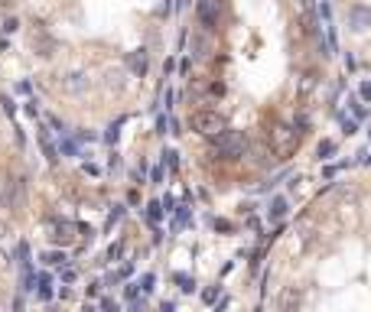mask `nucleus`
Listing matches in <instances>:
<instances>
[{
	"instance_id": "nucleus-24",
	"label": "nucleus",
	"mask_w": 371,
	"mask_h": 312,
	"mask_svg": "<svg viewBox=\"0 0 371 312\" xmlns=\"http://www.w3.org/2000/svg\"><path fill=\"white\" fill-rule=\"evenodd\" d=\"M121 244H111V250H108V260H117V257H121Z\"/></svg>"
},
{
	"instance_id": "nucleus-29",
	"label": "nucleus",
	"mask_w": 371,
	"mask_h": 312,
	"mask_svg": "<svg viewBox=\"0 0 371 312\" xmlns=\"http://www.w3.org/2000/svg\"><path fill=\"white\" fill-rule=\"evenodd\" d=\"M368 137H371V130H368Z\"/></svg>"
},
{
	"instance_id": "nucleus-10",
	"label": "nucleus",
	"mask_w": 371,
	"mask_h": 312,
	"mask_svg": "<svg viewBox=\"0 0 371 312\" xmlns=\"http://www.w3.org/2000/svg\"><path fill=\"white\" fill-rule=\"evenodd\" d=\"M36 283H39V299H52V276L39 273V276H36Z\"/></svg>"
},
{
	"instance_id": "nucleus-23",
	"label": "nucleus",
	"mask_w": 371,
	"mask_h": 312,
	"mask_svg": "<svg viewBox=\"0 0 371 312\" xmlns=\"http://www.w3.org/2000/svg\"><path fill=\"white\" fill-rule=\"evenodd\" d=\"M342 130H345V133H348V137H352V133H355V130H358V124H355V120H342Z\"/></svg>"
},
{
	"instance_id": "nucleus-15",
	"label": "nucleus",
	"mask_w": 371,
	"mask_h": 312,
	"mask_svg": "<svg viewBox=\"0 0 371 312\" xmlns=\"http://www.w3.org/2000/svg\"><path fill=\"white\" fill-rule=\"evenodd\" d=\"M176 283H179L183 293H192V286H195V280H192V276H186V273H176Z\"/></svg>"
},
{
	"instance_id": "nucleus-26",
	"label": "nucleus",
	"mask_w": 371,
	"mask_h": 312,
	"mask_svg": "<svg viewBox=\"0 0 371 312\" xmlns=\"http://www.w3.org/2000/svg\"><path fill=\"white\" fill-rule=\"evenodd\" d=\"M62 280L72 283V280H75V270H72V267H65V270H62Z\"/></svg>"
},
{
	"instance_id": "nucleus-3",
	"label": "nucleus",
	"mask_w": 371,
	"mask_h": 312,
	"mask_svg": "<svg viewBox=\"0 0 371 312\" xmlns=\"http://www.w3.org/2000/svg\"><path fill=\"white\" fill-rule=\"evenodd\" d=\"M0 205L3 208H23L26 205V179H20V176H13V179L3 182V189H0Z\"/></svg>"
},
{
	"instance_id": "nucleus-18",
	"label": "nucleus",
	"mask_w": 371,
	"mask_h": 312,
	"mask_svg": "<svg viewBox=\"0 0 371 312\" xmlns=\"http://www.w3.org/2000/svg\"><path fill=\"white\" fill-rule=\"evenodd\" d=\"M153 283H156V276H153V273H147V276H143V280H140L137 286L143 289V293H150V289H153Z\"/></svg>"
},
{
	"instance_id": "nucleus-25",
	"label": "nucleus",
	"mask_w": 371,
	"mask_h": 312,
	"mask_svg": "<svg viewBox=\"0 0 371 312\" xmlns=\"http://www.w3.org/2000/svg\"><path fill=\"white\" fill-rule=\"evenodd\" d=\"M0 104H3V111H7V114H10V117H13V114H16V108H13V101H10V98H3V101H0Z\"/></svg>"
},
{
	"instance_id": "nucleus-21",
	"label": "nucleus",
	"mask_w": 371,
	"mask_h": 312,
	"mask_svg": "<svg viewBox=\"0 0 371 312\" xmlns=\"http://www.w3.org/2000/svg\"><path fill=\"white\" fill-rule=\"evenodd\" d=\"M358 94H362L365 101H371V81H362V88H358Z\"/></svg>"
},
{
	"instance_id": "nucleus-11",
	"label": "nucleus",
	"mask_w": 371,
	"mask_h": 312,
	"mask_svg": "<svg viewBox=\"0 0 371 312\" xmlns=\"http://www.w3.org/2000/svg\"><path fill=\"white\" fill-rule=\"evenodd\" d=\"M43 264L46 267H62L65 264V254H62V250H46V254H43Z\"/></svg>"
},
{
	"instance_id": "nucleus-17",
	"label": "nucleus",
	"mask_w": 371,
	"mask_h": 312,
	"mask_svg": "<svg viewBox=\"0 0 371 312\" xmlns=\"http://www.w3.org/2000/svg\"><path fill=\"white\" fill-rule=\"evenodd\" d=\"M124 218V208H121V205H114V211H111V215H108V228H114L117 225V221H121Z\"/></svg>"
},
{
	"instance_id": "nucleus-28",
	"label": "nucleus",
	"mask_w": 371,
	"mask_h": 312,
	"mask_svg": "<svg viewBox=\"0 0 371 312\" xmlns=\"http://www.w3.org/2000/svg\"><path fill=\"white\" fill-rule=\"evenodd\" d=\"M0 237H7V221L0 218Z\"/></svg>"
},
{
	"instance_id": "nucleus-16",
	"label": "nucleus",
	"mask_w": 371,
	"mask_h": 312,
	"mask_svg": "<svg viewBox=\"0 0 371 312\" xmlns=\"http://www.w3.org/2000/svg\"><path fill=\"white\" fill-rule=\"evenodd\" d=\"M332 153H335V143H332V140H323V143H319V159H329Z\"/></svg>"
},
{
	"instance_id": "nucleus-1",
	"label": "nucleus",
	"mask_w": 371,
	"mask_h": 312,
	"mask_svg": "<svg viewBox=\"0 0 371 312\" xmlns=\"http://www.w3.org/2000/svg\"><path fill=\"white\" fill-rule=\"evenodd\" d=\"M247 137L241 130H228L225 127L222 133H215L212 137V150H215V156H222V159H241V156L247 153Z\"/></svg>"
},
{
	"instance_id": "nucleus-19",
	"label": "nucleus",
	"mask_w": 371,
	"mask_h": 312,
	"mask_svg": "<svg viewBox=\"0 0 371 312\" xmlns=\"http://www.w3.org/2000/svg\"><path fill=\"white\" fill-rule=\"evenodd\" d=\"M163 156H166V166H170V169H176V166H179V159H176V150H166V153H163Z\"/></svg>"
},
{
	"instance_id": "nucleus-22",
	"label": "nucleus",
	"mask_w": 371,
	"mask_h": 312,
	"mask_svg": "<svg viewBox=\"0 0 371 312\" xmlns=\"http://www.w3.org/2000/svg\"><path fill=\"white\" fill-rule=\"evenodd\" d=\"M117 127H121V124L108 127V133H104V140H108V143H117Z\"/></svg>"
},
{
	"instance_id": "nucleus-4",
	"label": "nucleus",
	"mask_w": 371,
	"mask_h": 312,
	"mask_svg": "<svg viewBox=\"0 0 371 312\" xmlns=\"http://www.w3.org/2000/svg\"><path fill=\"white\" fill-rule=\"evenodd\" d=\"M189 124H192V130L202 133V137H215V133L225 130V117L218 114V111H195Z\"/></svg>"
},
{
	"instance_id": "nucleus-13",
	"label": "nucleus",
	"mask_w": 371,
	"mask_h": 312,
	"mask_svg": "<svg viewBox=\"0 0 371 312\" xmlns=\"http://www.w3.org/2000/svg\"><path fill=\"white\" fill-rule=\"evenodd\" d=\"M39 143H43V153H46V159H49V163H55L59 156H55V147L49 143V137H46V133H39Z\"/></svg>"
},
{
	"instance_id": "nucleus-8",
	"label": "nucleus",
	"mask_w": 371,
	"mask_h": 312,
	"mask_svg": "<svg viewBox=\"0 0 371 312\" xmlns=\"http://www.w3.org/2000/svg\"><path fill=\"white\" fill-rule=\"evenodd\" d=\"M75 225H69V221H55V234H52V241L55 244H72V237H75Z\"/></svg>"
},
{
	"instance_id": "nucleus-14",
	"label": "nucleus",
	"mask_w": 371,
	"mask_h": 312,
	"mask_svg": "<svg viewBox=\"0 0 371 312\" xmlns=\"http://www.w3.org/2000/svg\"><path fill=\"white\" fill-rule=\"evenodd\" d=\"M160 218H163V202H150L147 205V221H153V225H156Z\"/></svg>"
},
{
	"instance_id": "nucleus-2",
	"label": "nucleus",
	"mask_w": 371,
	"mask_h": 312,
	"mask_svg": "<svg viewBox=\"0 0 371 312\" xmlns=\"http://www.w3.org/2000/svg\"><path fill=\"white\" fill-rule=\"evenodd\" d=\"M296 143H300V133H296V127L290 124H277L271 130V150L277 156H290L296 150Z\"/></svg>"
},
{
	"instance_id": "nucleus-7",
	"label": "nucleus",
	"mask_w": 371,
	"mask_h": 312,
	"mask_svg": "<svg viewBox=\"0 0 371 312\" xmlns=\"http://www.w3.org/2000/svg\"><path fill=\"white\" fill-rule=\"evenodd\" d=\"M286 211H290V202H286L283 195H277V198H271V208H267V218L271 221H280L286 215Z\"/></svg>"
},
{
	"instance_id": "nucleus-6",
	"label": "nucleus",
	"mask_w": 371,
	"mask_h": 312,
	"mask_svg": "<svg viewBox=\"0 0 371 312\" xmlns=\"http://www.w3.org/2000/svg\"><path fill=\"white\" fill-rule=\"evenodd\" d=\"M348 26L355 33L371 30V7L368 3H352V7H348Z\"/></svg>"
},
{
	"instance_id": "nucleus-27",
	"label": "nucleus",
	"mask_w": 371,
	"mask_h": 312,
	"mask_svg": "<svg viewBox=\"0 0 371 312\" xmlns=\"http://www.w3.org/2000/svg\"><path fill=\"white\" fill-rule=\"evenodd\" d=\"M150 179H153V182H163V169H160V166H156V169L150 172Z\"/></svg>"
},
{
	"instance_id": "nucleus-5",
	"label": "nucleus",
	"mask_w": 371,
	"mask_h": 312,
	"mask_svg": "<svg viewBox=\"0 0 371 312\" xmlns=\"http://www.w3.org/2000/svg\"><path fill=\"white\" fill-rule=\"evenodd\" d=\"M195 16L205 30H215L218 20H222V0H199L195 3Z\"/></svg>"
},
{
	"instance_id": "nucleus-12",
	"label": "nucleus",
	"mask_w": 371,
	"mask_h": 312,
	"mask_svg": "<svg viewBox=\"0 0 371 312\" xmlns=\"http://www.w3.org/2000/svg\"><path fill=\"white\" fill-rule=\"evenodd\" d=\"M85 85H88V81H85V75H78V72L65 78V91H82Z\"/></svg>"
},
{
	"instance_id": "nucleus-20",
	"label": "nucleus",
	"mask_w": 371,
	"mask_h": 312,
	"mask_svg": "<svg viewBox=\"0 0 371 312\" xmlns=\"http://www.w3.org/2000/svg\"><path fill=\"white\" fill-rule=\"evenodd\" d=\"M202 299H205V303H215V299H218V289H215V286H209L205 293H202Z\"/></svg>"
},
{
	"instance_id": "nucleus-9",
	"label": "nucleus",
	"mask_w": 371,
	"mask_h": 312,
	"mask_svg": "<svg viewBox=\"0 0 371 312\" xmlns=\"http://www.w3.org/2000/svg\"><path fill=\"white\" fill-rule=\"evenodd\" d=\"M127 65H131V72H137V75H143L147 72V52L143 49H137V52L127 55Z\"/></svg>"
}]
</instances>
